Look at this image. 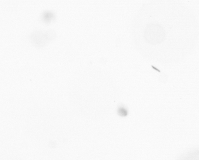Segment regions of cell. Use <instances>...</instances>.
<instances>
[{
  "instance_id": "6da1fadb",
  "label": "cell",
  "mask_w": 199,
  "mask_h": 160,
  "mask_svg": "<svg viewBox=\"0 0 199 160\" xmlns=\"http://www.w3.org/2000/svg\"><path fill=\"white\" fill-rule=\"evenodd\" d=\"M55 36V33L52 30L45 32H37L32 34L31 39L35 46L41 47L45 45L47 42L53 39Z\"/></svg>"
},
{
  "instance_id": "7a4b0ae2",
  "label": "cell",
  "mask_w": 199,
  "mask_h": 160,
  "mask_svg": "<svg viewBox=\"0 0 199 160\" xmlns=\"http://www.w3.org/2000/svg\"><path fill=\"white\" fill-rule=\"evenodd\" d=\"M55 18L54 14L49 11L44 12L42 15V19L44 22L49 23Z\"/></svg>"
}]
</instances>
